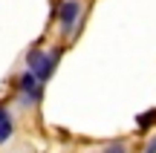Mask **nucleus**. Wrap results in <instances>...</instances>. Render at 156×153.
Masks as SVG:
<instances>
[{"instance_id":"nucleus-6","label":"nucleus","mask_w":156,"mask_h":153,"mask_svg":"<svg viewBox=\"0 0 156 153\" xmlns=\"http://www.w3.org/2000/svg\"><path fill=\"white\" fill-rule=\"evenodd\" d=\"M9 110H6V107H0V124H9Z\"/></svg>"},{"instance_id":"nucleus-3","label":"nucleus","mask_w":156,"mask_h":153,"mask_svg":"<svg viewBox=\"0 0 156 153\" xmlns=\"http://www.w3.org/2000/svg\"><path fill=\"white\" fill-rule=\"evenodd\" d=\"M136 124L145 130V127H151V124H156V110H147V113H139L136 116Z\"/></svg>"},{"instance_id":"nucleus-4","label":"nucleus","mask_w":156,"mask_h":153,"mask_svg":"<svg viewBox=\"0 0 156 153\" xmlns=\"http://www.w3.org/2000/svg\"><path fill=\"white\" fill-rule=\"evenodd\" d=\"M9 136H12V121H9V124H0V144H3Z\"/></svg>"},{"instance_id":"nucleus-2","label":"nucleus","mask_w":156,"mask_h":153,"mask_svg":"<svg viewBox=\"0 0 156 153\" xmlns=\"http://www.w3.org/2000/svg\"><path fill=\"white\" fill-rule=\"evenodd\" d=\"M78 15H81V0H64L61 12H58V23H61V32L69 35L73 26L78 23Z\"/></svg>"},{"instance_id":"nucleus-5","label":"nucleus","mask_w":156,"mask_h":153,"mask_svg":"<svg viewBox=\"0 0 156 153\" xmlns=\"http://www.w3.org/2000/svg\"><path fill=\"white\" fill-rule=\"evenodd\" d=\"M104 153H124V144H122V142H113V144H110V148H107Z\"/></svg>"},{"instance_id":"nucleus-1","label":"nucleus","mask_w":156,"mask_h":153,"mask_svg":"<svg viewBox=\"0 0 156 153\" xmlns=\"http://www.w3.org/2000/svg\"><path fill=\"white\" fill-rule=\"evenodd\" d=\"M58 58H61V46H55L52 55H49V52H44V49H32V52L26 55V67L32 69V72L38 75V81L44 84V81H49V75L55 72Z\"/></svg>"},{"instance_id":"nucleus-7","label":"nucleus","mask_w":156,"mask_h":153,"mask_svg":"<svg viewBox=\"0 0 156 153\" xmlns=\"http://www.w3.org/2000/svg\"><path fill=\"white\" fill-rule=\"evenodd\" d=\"M145 153H156V139H151V142H147V150Z\"/></svg>"}]
</instances>
